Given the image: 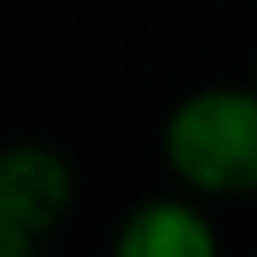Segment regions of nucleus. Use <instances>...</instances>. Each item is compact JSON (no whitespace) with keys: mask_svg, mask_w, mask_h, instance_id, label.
Listing matches in <instances>:
<instances>
[{"mask_svg":"<svg viewBox=\"0 0 257 257\" xmlns=\"http://www.w3.org/2000/svg\"><path fill=\"white\" fill-rule=\"evenodd\" d=\"M162 153L176 181L195 195L257 191V86H210L167 114Z\"/></svg>","mask_w":257,"mask_h":257,"instance_id":"obj_1","label":"nucleus"},{"mask_svg":"<svg viewBox=\"0 0 257 257\" xmlns=\"http://www.w3.org/2000/svg\"><path fill=\"white\" fill-rule=\"evenodd\" d=\"M76 200V176L62 153L43 143L0 148V205L24 224L34 238L53 233Z\"/></svg>","mask_w":257,"mask_h":257,"instance_id":"obj_2","label":"nucleus"},{"mask_svg":"<svg viewBox=\"0 0 257 257\" xmlns=\"http://www.w3.org/2000/svg\"><path fill=\"white\" fill-rule=\"evenodd\" d=\"M114 252L119 257H214L219 238L191 200L157 195V200H143L138 210L124 214L119 233H114Z\"/></svg>","mask_w":257,"mask_h":257,"instance_id":"obj_3","label":"nucleus"},{"mask_svg":"<svg viewBox=\"0 0 257 257\" xmlns=\"http://www.w3.org/2000/svg\"><path fill=\"white\" fill-rule=\"evenodd\" d=\"M34 248H38V238L5 210V205H0V257H29Z\"/></svg>","mask_w":257,"mask_h":257,"instance_id":"obj_4","label":"nucleus"},{"mask_svg":"<svg viewBox=\"0 0 257 257\" xmlns=\"http://www.w3.org/2000/svg\"><path fill=\"white\" fill-rule=\"evenodd\" d=\"M252 86H257V67H252Z\"/></svg>","mask_w":257,"mask_h":257,"instance_id":"obj_5","label":"nucleus"}]
</instances>
